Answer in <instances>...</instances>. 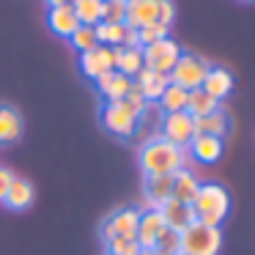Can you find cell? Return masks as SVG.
<instances>
[{
  "instance_id": "6da1fadb",
  "label": "cell",
  "mask_w": 255,
  "mask_h": 255,
  "mask_svg": "<svg viewBox=\"0 0 255 255\" xmlns=\"http://www.w3.org/2000/svg\"><path fill=\"white\" fill-rule=\"evenodd\" d=\"M192 156L187 154V148H178V145L167 143L165 137H151L140 145L137 151V165L143 170V176H170V173L189 167Z\"/></svg>"
},
{
  "instance_id": "7a4b0ae2",
  "label": "cell",
  "mask_w": 255,
  "mask_h": 255,
  "mask_svg": "<svg viewBox=\"0 0 255 255\" xmlns=\"http://www.w3.org/2000/svg\"><path fill=\"white\" fill-rule=\"evenodd\" d=\"M192 211H195V220L198 222L220 228V222L231 211V195H228V189L222 184L203 181L198 195H195V200H192Z\"/></svg>"
},
{
  "instance_id": "3957f363",
  "label": "cell",
  "mask_w": 255,
  "mask_h": 255,
  "mask_svg": "<svg viewBox=\"0 0 255 255\" xmlns=\"http://www.w3.org/2000/svg\"><path fill=\"white\" fill-rule=\"evenodd\" d=\"M222 247V231L214 225H203L195 220L181 233V253L184 255H217Z\"/></svg>"
},
{
  "instance_id": "277c9868",
  "label": "cell",
  "mask_w": 255,
  "mask_h": 255,
  "mask_svg": "<svg viewBox=\"0 0 255 255\" xmlns=\"http://www.w3.org/2000/svg\"><path fill=\"white\" fill-rule=\"evenodd\" d=\"M211 69V61L209 58H203V55H198V52H187L184 50L181 55H178V61H176V66L170 69V83H176V85H181V88H187V91H195V88H200L203 85V77H206V72Z\"/></svg>"
},
{
  "instance_id": "5b68a950",
  "label": "cell",
  "mask_w": 255,
  "mask_h": 255,
  "mask_svg": "<svg viewBox=\"0 0 255 255\" xmlns=\"http://www.w3.org/2000/svg\"><path fill=\"white\" fill-rule=\"evenodd\" d=\"M99 121L107 132L121 137V140L134 137V129H137V116H134L124 102H102Z\"/></svg>"
},
{
  "instance_id": "8992f818",
  "label": "cell",
  "mask_w": 255,
  "mask_h": 255,
  "mask_svg": "<svg viewBox=\"0 0 255 255\" xmlns=\"http://www.w3.org/2000/svg\"><path fill=\"white\" fill-rule=\"evenodd\" d=\"M159 137H165L167 143L178 145V148H189V143L195 140V118L187 110L165 113L159 124Z\"/></svg>"
},
{
  "instance_id": "52a82bcc",
  "label": "cell",
  "mask_w": 255,
  "mask_h": 255,
  "mask_svg": "<svg viewBox=\"0 0 255 255\" xmlns=\"http://www.w3.org/2000/svg\"><path fill=\"white\" fill-rule=\"evenodd\" d=\"M181 52L184 50L178 47V41H173L167 36L162 41H154V44L143 47V66L151 69V72H159V74H170V69L176 66Z\"/></svg>"
},
{
  "instance_id": "ba28073f",
  "label": "cell",
  "mask_w": 255,
  "mask_h": 255,
  "mask_svg": "<svg viewBox=\"0 0 255 255\" xmlns=\"http://www.w3.org/2000/svg\"><path fill=\"white\" fill-rule=\"evenodd\" d=\"M116 61H118V47L96 44L94 50L80 52V72L88 80H99L107 72H116Z\"/></svg>"
},
{
  "instance_id": "9c48e42d",
  "label": "cell",
  "mask_w": 255,
  "mask_h": 255,
  "mask_svg": "<svg viewBox=\"0 0 255 255\" xmlns=\"http://www.w3.org/2000/svg\"><path fill=\"white\" fill-rule=\"evenodd\" d=\"M137 220H140V209L137 206H124V209H116L113 214L105 217L99 228L102 242H110L116 236H134L137 231Z\"/></svg>"
},
{
  "instance_id": "30bf717a",
  "label": "cell",
  "mask_w": 255,
  "mask_h": 255,
  "mask_svg": "<svg viewBox=\"0 0 255 255\" xmlns=\"http://www.w3.org/2000/svg\"><path fill=\"white\" fill-rule=\"evenodd\" d=\"M165 231V220H162L159 209H140V220H137V231L134 239L143 250H154L159 233Z\"/></svg>"
},
{
  "instance_id": "8fae6325",
  "label": "cell",
  "mask_w": 255,
  "mask_h": 255,
  "mask_svg": "<svg viewBox=\"0 0 255 255\" xmlns=\"http://www.w3.org/2000/svg\"><path fill=\"white\" fill-rule=\"evenodd\" d=\"M159 214H162V220H165V228L178 231V233H184L195 222L192 203H181V200H176V198L165 200V203L159 206Z\"/></svg>"
},
{
  "instance_id": "7c38bea8",
  "label": "cell",
  "mask_w": 255,
  "mask_h": 255,
  "mask_svg": "<svg viewBox=\"0 0 255 255\" xmlns=\"http://www.w3.org/2000/svg\"><path fill=\"white\" fill-rule=\"evenodd\" d=\"M233 83H236V80H233V72H231V69L211 63V69L206 72L203 85H200V88H203L209 96H214L217 102H222V99H225V96L233 91Z\"/></svg>"
},
{
  "instance_id": "4fadbf2b",
  "label": "cell",
  "mask_w": 255,
  "mask_h": 255,
  "mask_svg": "<svg viewBox=\"0 0 255 255\" xmlns=\"http://www.w3.org/2000/svg\"><path fill=\"white\" fill-rule=\"evenodd\" d=\"M143 195H145L143 209H159L165 200L173 198V173L170 176H145Z\"/></svg>"
},
{
  "instance_id": "5bb4252c",
  "label": "cell",
  "mask_w": 255,
  "mask_h": 255,
  "mask_svg": "<svg viewBox=\"0 0 255 255\" xmlns=\"http://www.w3.org/2000/svg\"><path fill=\"white\" fill-rule=\"evenodd\" d=\"M22 116H19V110L14 105H8V102H0V143L3 145H11L17 143L19 137H22Z\"/></svg>"
},
{
  "instance_id": "9a60e30c",
  "label": "cell",
  "mask_w": 255,
  "mask_h": 255,
  "mask_svg": "<svg viewBox=\"0 0 255 255\" xmlns=\"http://www.w3.org/2000/svg\"><path fill=\"white\" fill-rule=\"evenodd\" d=\"M94 83H96V91L102 94V102H121L132 88V77H127L121 72H107L105 77L94 80Z\"/></svg>"
},
{
  "instance_id": "2e32d148",
  "label": "cell",
  "mask_w": 255,
  "mask_h": 255,
  "mask_svg": "<svg viewBox=\"0 0 255 255\" xmlns=\"http://www.w3.org/2000/svg\"><path fill=\"white\" fill-rule=\"evenodd\" d=\"M132 83L140 88V94L145 96V102H156V99L162 96V91L167 88L170 77H167V74H159V72H151V69L143 66L137 74H134Z\"/></svg>"
},
{
  "instance_id": "e0dca14e",
  "label": "cell",
  "mask_w": 255,
  "mask_h": 255,
  "mask_svg": "<svg viewBox=\"0 0 255 255\" xmlns=\"http://www.w3.org/2000/svg\"><path fill=\"white\" fill-rule=\"evenodd\" d=\"M47 22H50V30L55 36H61V39H69V36L74 33V30L80 28L77 17H74V8L72 3H66V6H55L47 11Z\"/></svg>"
},
{
  "instance_id": "ac0fdd59",
  "label": "cell",
  "mask_w": 255,
  "mask_h": 255,
  "mask_svg": "<svg viewBox=\"0 0 255 255\" xmlns=\"http://www.w3.org/2000/svg\"><path fill=\"white\" fill-rule=\"evenodd\" d=\"M228 129H231V118H228L225 107H217L209 116L195 118V134H211V137H225Z\"/></svg>"
},
{
  "instance_id": "d6986e66",
  "label": "cell",
  "mask_w": 255,
  "mask_h": 255,
  "mask_svg": "<svg viewBox=\"0 0 255 255\" xmlns=\"http://www.w3.org/2000/svg\"><path fill=\"white\" fill-rule=\"evenodd\" d=\"M187 154L198 162H217L222 156V140L220 137H211V134H195V140L189 143Z\"/></svg>"
},
{
  "instance_id": "ffe728a7",
  "label": "cell",
  "mask_w": 255,
  "mask_h": 255,
  "mask_svg": "<svg viewBox=\"0 0 255 255\" xmlns=\"http://www.w3.org/2000/svg\"><path fill=\"white\" fill-rule=\"evenodd\" d=\"M200 184L203 181L192 173V167H181V170L173 173V198L181 200V203H192Z\"/></svg>"
},
{
  "instance_id": "44dd1931",
  "label": "cell",
  "mask_w": 255,
  "mask_h": 255,
  "mask_svg": "<svg viewBox=\"0 0 255 255\" xmlns=\"http://www.w3.org/2000/svg\"><path fill=\"white\" fill-rule=\"evenodd\" d=\"M33 198H36V189H33V184H30L28 178H19V176H14V181H11V187H8V192H6V200H3V203H6L11 211H25L30 203H33Z\"/></svg>"
},
{
  "instance_id": "7402d4cb",
  "label": "cell",
  "mask_w": 255,
  "mask_h": 255,
  "mask_svg": "<svg viewBox=\"0 0 255 255\" xmlns=\"http://www.w3.org/2000/svg\"><path fill=\"white\" fill-rule=\"evenodd\" d=\"M156 22V0H127V25L143 28Z\"/></svg>"
},
{
  "instance_id": "603a6c76",
  "label": "cell",
  "mask_w": 255,
  "mask_h": 255,
  "mask_svg": "<svg viewBox=\"0 0 255 255\" xmlns=\"http://www.w3.org/2000/svg\"><path fill=\"white\" fill-rule=\"evenodd\" d=\"M187 99H189L187 88H181V85H176V83H167V88L162 91L156 105H159L162 113H181V110H187Z\"/></svg>"
},
{
  "instance_id": "cb8c5ba5",
  "label": "cell",
  "mask_w": 255,
  "mask_h": 255,
  "mask_svg": "<svg viewBox=\"0 0 255 255\" xmlns=\"http://www.w3.org/2000/svg\"><path fill=\"white\" fill-rule=\"evenodd\" d=\"M140 69H143V47H118L116 72H121V74L134 80V74Z\"/></svg>"
},
{
  "instance_id": "d4e9b609",
  "label": "cell",
  "mask_w": 255,
  "mask_h": 255,
  "mask_svg": "<svg viewBox=\"0 0 255 255\" xmlns=\"http://www.w3.org/2000/svg\"><path fill=\"white\" fill-rule=\"evenodd\" d=\"M217 107H222L220 102L214 99V96H209L203 88H195L189 91V99H187V113L192 118H200V116H209V113H214Z\"/></svg>"
},
{
  "instance_id": "484cf974",
  "label": "cell",
  "mask_w": 255,
  "mask_h": 255,
  "mask_svg": "<svg viewBox=\"0 0 255 255\" xmlns=\"http://www.w3.org/2000/svg\"><path fill=\"white\" fill-rule=\"evenodd\" d=\"M96 30V41L107 47H121L124 36H127V22H99L94 25Z\"/></svg>"
},
{
  "instance_id": "4316f807",
  "label": "cell",
  "mask_w": 255,
  "mask_h": 255,
  "mask_svg": "<svg viewBox=\"0 0 255 255\" xmlns=\"http://www.w3.org/2000/svg\"><path fill=\"white\" fill-rule=\"evenodd\" d=\"M74 17L80 25H99L102 22V0H72Z\"/></svg>"
},
{
  "instance_id": "83f0119b",
  "label": "cell",
  "mask_w": 255,
  "mask_h": 255,
  "mask_svg": "<svg viewBox=\"0 0 255 255\" xmlns=\"http://www.w3.org/2000/svg\"><path fill=\"white\" fill-rule=\"evenodd\" d=\"M154 253L156 255H178L181 253V233L165 228V231L159 233V239H156V244H154Z\"/></svg>"
},
{
  "instance_id": "f1b7e54d",
  "label": "cell",
  "mask_w": 255,
  "mask_h": 255,
  "mask_svg": "<svg viewBox=\"0 0 255 255\" xmlns=\"http://www.w3.org/2000/svg\"><path fill=\"white\" fill-rule=\"evenodd\" d=\"M69 44L74 47L77 52H88V50H94L99 41H96V30H94V25H80L77 30H74L72 36H69Z\"/></svg>"
},
{
  "instance_id": "f546056e",
  "label": "cell",
  "mask_w": 255,
  "mask_h": 255,
  "mask_svg": "<svg viewBox=\"0 0 255 255\" xmlns=\"http://www.w3.org/2000/svg\"><path fill=\"white\" fill-rule=\"evenodd\" d=\"M140 244L134 236H116L110 242H105V253L110 255H140Z\"/></svg>"
},
{
  "instance_id": "4dcf8cb0",
  "label": "cell",
  "mask_w": 255,
  "mask_h": 255,
  "mask_svg": "<svg viewBox=\"0 0 255 255\" xmlns=\"http://www.w3.org/2000/svg\"><path fill=\"white\" fill-rule=\"evenodd\" d=\"M102 22H127V0H102Z\"/></svg>"
},
{
  "instance_id": "1f68e13d",
  "label": "cell",
  "mask_w": 255,
  "mask_h": 255,
  "mask_svg": "<svg viewBox=\"0 0 255 255\" xmlns=\"http://www.w3.org/2000/svg\"><path fill=\"white\" fill-rule=\"evenodd\" d=\"M170 36V28H165V25L159 22H151V25H143V28H137V39H140V47H148L154 44V41H162Z\"/></svg>"
},
{
  "instance_id": "d6a6232c",
  "label": "cell",
  "mask_w": 255,
  "mask_h": 255,
  "mask_svg": "<svg viewBox=\"0 0 255 255\" xmlns=\"http://www.w3.org/2000/svg\"><path fill=\"white\" fill-rule=\"evenodd\" d=\"M121 102H124V105H127L129 110L134 113V116H140V113H143V107L148 105V102H145V96L140 94V88H137V85H134V83H132V88H129V94L124 96Z\"/></svg>"
},
{
  "instance_id": "836d02e7",
  "label": "cell",
  "mask_w": 255,
  "mask_h": 255,
  "mask_svg": "<svg viewBox=\"0 0 255 255\" xmlns=\"http://www.w3.org/2000/svg\"><path fill=\"white\" fill-rule=\"evenodd\" d=\"M173 17H176V6H173V0H156V22L165 25V28H170Z\"/></svg>"
},
{
  "instance_id": "e575fe53",
  "label": "cell",
  "mask_w": 255,
  "mask_h": 255,
  "mask_svg": "<svg viewBox=\"0 0 255 255\" xmlns=\"http://www.w3.org/2000/svg\"><path fill=\"white\" fill-rule=\"evenodd\" d=\"M11 181H14V173L8 170V167H0V203L6 200V192H8V187H11Z\"/></svg>"
},
{
  "instance_id": "d590c367",
  "label": "cell",
  "mask_w": 255,
  "mask_h": 255,
  "mask_svg": "<svg viewBox=\"0 0 255 255\" xmlns=\"http://www.w3.org/2000/svg\"><path fill=\"white\" fill-rule=\"evenodd\" d=\"M121 47H140L137 28H129V25H127V36H124V44H121Z\"/></svg>"
},
{
  "instance_id": "8d00e7d4",
  "label": "cell",
  "mask_w": 255,
  "mask_h": 255,
  "mask_svg": "<svg viewBox=\"0 0 255 255\" xmlns=\"http://www.w3.org/2000/svg\"><path fill=\"white\" fill-rule=\"evenodd\" d=\"M66 3H72V0H47V6L55 8V6H66Z\"/></svg>"
},
{
  "instance_id": "74e56055",
  "label": "cell",
  "mask_w": 255,
  "mask_h": 255,
  "mask_svg": "<svg viewBox=\"0 0 255 255\" xmlns=\"http://www.w3.org/2000/svg\"><path fill=\"white\" fill-rule=\"evenodd\" d=\"M242 3H255V0H242Z\"/></svg>"
},
{
  "instance_id": "f35d334b",
  "label": "cell",
  "mask_w": 255,
  "mask_h": 255,
  "mask_svg": "<svg viewBox=\"0 0 255 255\" xmlns=\"http://www.w3.org/2000/svg\"><path fill=\"white\" fill-rule=\"evenodd\" d=\"M105 255H110V253H105Z\"/></svg>"
},
{
  "instance_id": "ab89813d",
  "label": "cell",
  "mask_w": 255,
  "mask_h": 255,
  "mask_svg": "<svg viewBox=\"0 0 255 255\" xmlns=\"http://www.w3.org/2000/svg\"><path fill=\"white\" fill-rule=\"evenodd\" d=\"M178 255H184V253H178Z\"/></svg>"
}]
</instances>
